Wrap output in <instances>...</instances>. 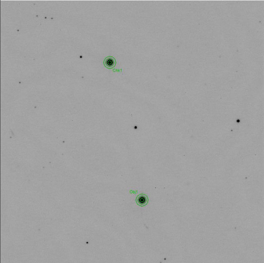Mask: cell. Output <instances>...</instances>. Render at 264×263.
Wrapping results in <instances>:
<instances>
[{
  "label": "cell",
  "instance_id": "1",
  "mask_svg": "<svg viewBox=\"0 0 264 263\" xmlns=\"http://www.w3.org/2000/svg\"><path fill=\"white\" fill-rule=\"evenodd\" d=\"M149 202V198L146 195L143 194H141L138 196L136 199V202L139 206H145L148 204Z\"/></svg>",
  "mask_w": 264,
  "mask_h": 263
},
{
  "label": "cell",
  "instance_id": "2",
  "mask_svg": "<svg viewBox=\"0 0 264 263\" xmlns=\"http://www.w3.org/2000/svg\"><path fill=\"white\" fill-rule=\"evenodd\" d=\"M104 64L106 68H109V69H112L115 67L116 64V61L115 58L112 56H109L104 59Z\"/></svg>",
  "mask_w": 264,
  "mask_h": 263
}]
</instances>
